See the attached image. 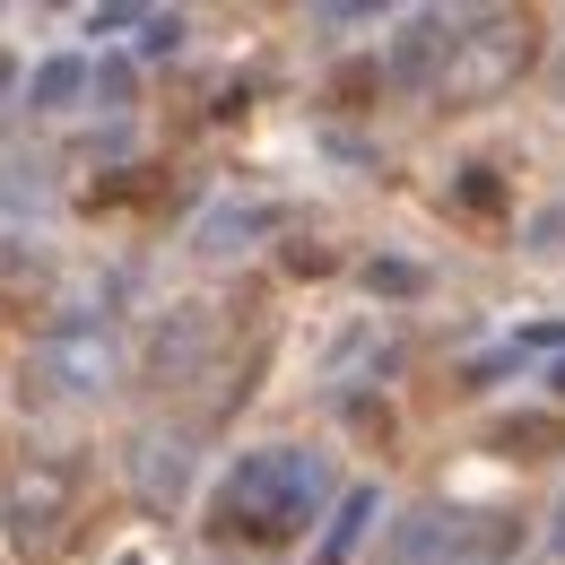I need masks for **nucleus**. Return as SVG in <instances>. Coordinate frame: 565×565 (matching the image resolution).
I'll use <instances>...</instances> for the list:
<instances>
[{
	"instance_id": "17",
	"label": "nucleus",
	"mask_w": 565,
	"mask_h": 565,
	"mask_svg": "<svg viewBox=\"0 0 565 565\" xmlns=\"http://www.w3.org/2000/svg\"><path fill=\"white\" fill-rule=\"evenodd\" d=\"M374 87H383V62H349V71L331 78V96H340L349 114H365V96H374Z\"/></svg>"
},
{
	"instance_id": "26",
	"label": "nucleus",
	"mask_w": 565,
	"mask_h": 565,
	"mask_svg": "<svg viewBox=\"0 0 565 565\" xmlns=\"http://www.w3.org/2000/svg\"><path fill=\"white\" fill-rule=\"evenodd\" d=\"M557 87H565V71H557Z\"/></svg>"
},
{
	"instance_id": "25",
	"label": "nucleus",
	"mask_w": 565,
	"mask_h": 565,
	"mask_svg": "<svg viewBox=\"0 0 565 565\" xmlns=\"http://www.w3.org/2000/svg\"><path fill=\"white\" fill-rule=\"evenodd\" d=\"M122 565H140V557H122Z\"/></svg>"
},
{
	"instance_id": "18",
	"label": "nucleus",
	"mask_w": 565,
	"mask_h": 565,
	"mask_svg": "<svg viewBox=\"0 0 565 565\" xmlns=\"http://www.w3.org/2000/svg\"><path fill=\"white\" fill-rule=\"evenodd\" d=\"M96 96H105V114H131V96H140V71H131V62H105V71H96Z\"/></svg>"
},
{
	"instance_id": "2",
	"label": "nucleus",
	"mask_w": 565,
	"mask_h": 565,
	"mask_svg": "<svg viewBox=\"0 0 565 565\" xmlns=\"http://www.w3.org/2000/svg\"><path fill=\"white\" fill-rule=\"evenodd\" d=\"M540 62V18H522V9H479L470 26H461V44H452V71H444V105H495V96H513L522 71Z\"/></svg>"
},
{
	"instance_id": "15",
	"label": "nucleus",
	"mask_w": 565,
	"mask_h": 565,
	"mask_svg": "<svg viewBox=\"0 0 565 565\" xmlns=\"http://www.w3.org/2000/svg\"><path fill=\"white\" fill-rule=\"evenodd\" d=\"M426 270L418 262H365V296H418Z\"/></svg>"
},
{
	"instance_id": "1",
	"label": "nucleus",
	"mask_w": 565,
	"mask_h": 565,
	"mask_svg": "<svg viewBox=\"0 0 565 565\" xmlns=\"http://www.w3.org/2000/svg\"><path fill=\"white\" fill-rule=\"evenodd\" d=\"M322 495H331L322 452H305V444L244 452L210 495V540L217 548H287V540H305V522H322Z\"/></svg>"
},
{
	"instance_id": "5",
	"label": "nucleus",
	"mask_w": 565,
	"mask_h": 565,
	"mask_svg": "<svg viewBox=\"0 0 565 565\" xmlns=\"http://www.w3.org/2000/svg\"><path fill=\"white\" fill-rule=\"evenodd\" d=\"M122 479H131V495H140L148 513H174V504L192 495V435H174V426H140L131 452H122Z\"/></svg>"
},
{
	"instance_id": "22",
	"label": "nucleus",
	"mask_w": 565,
	"mask_h": 565,
	"mask_svg": "<svg viewBox=\"0 0 565 565\" xmlns=\"http://www.w3.org/2000/svg\"><path fill=\"white\" fill-rule=\"evenodd\" d=\"M9 87H18V62H9V53H0V96H9Z\"/></svg>"
},
{
	"instance_id": "14",
	"label": "nucleus",
	"mask_w": 565,
	"mask_h": 565,
	"mask_svg": "<svg viewBox=\"0 0 565 565\" xmlns=\"http://www.w3.org/2000/svg\"><path fill=\"white\" fill-rule=\"evenodd\" d=\"M452 201H461L470 217H504V174H495V166H461Z\"/></svg>"
},
{
	"instance_id": "8",
	"label": "nucleus",
	"mask_w": 565,
	"mask_h": 565,
	"mask_svg": "<svg viewBox=\"0 0 565 565\" xmlns=\"http://www.w3.org/2000/svg\"><path fill=\"white\" fill-rule=\"evenodd\" d=\"M383 565H452V513H435V504H426V513H401Z\"/></svg>"
},
{
	"instance_id": "23",
	"label": "nucleus",
	"mask_w": 565,
	"mask_h": 565,
	"mask_svg": "<svg viewBox=\"0 0 565 565\" xmlns=\"http://www.w3.org/2000/svg\"><path fill=\"white\" fill-rule=\"evenodd\" d=\"M548 392H557V401H565V356H557V365H548Z\"/></svg>"
},
{
	"instance_id": "12",
	"label": "nucleus",
	"mask_w": 565,
	"mask_h": 565,
	"mask_svg": "<svg viewBox=\"0 0 565 565\" xmlns=\"http://www.w3.org/2000/svg\"><path fill=\"white\" fill-rule=\"evenodd\" d=\"M365 522H374V488H349L340 513H331V531H322V548H313V565H349L356 540H365Z\"/></svg>"
},
{
	"instance_id": "7",
	"label": "nucleus",
	"mask_w": 565,
	"mask_h": 565,
	"mask_svg": "<svg viewBox=\"0 0 565 565\" xmlns=\"http://www.w3.org/2000/svg\"><path fill=\"white\" fill-rule=\"evenodd\" d=\"M201 356H210V313H201V305H174V313L148 331V374H157V383L201 374Z\"/></svg>"
},
{
	"instance_id": "16",
	"label": "nucleus",
	"mask_w": 565,
	"mask_h": 565,
	"mask_svg": "<svg viewBox=\"0 0 565 565\" xmlns=\"http://www.w3.org/2000/svg\"><path fill=\"white\" fill-rule=\"evenodd\" d=\"M183 35H192V18H183V9H148V18H140V53H174Z\"/></svg>"
},
{
	"instance_id": "4",
	"label": "nucleus",
	"mask_w": 565,
	"mask_h": 565,
	"mask_svg": "<svg viewBox=\"0 0 565 565\" xmlns=\"http://www.w3.org/2000/svg\"><path fill=\"white\" fill-rule=\"evenodd\" d=\"M114 340L105 331H53L44 349L26 356V374H18V401L26 409H53V401H96L105 383H114Z\"/></svg>"
},
{
	"instance_id": "24",
	"label": "nucleus",
	"mask_w": 565,
	"mask_h": 565,
	"mask_svg": "<svg viewBox=\"0 0 565 565\" xmlns=\"http://www.w3.org/2000/svg\"><path fill=\"white\" fill-rule=\"evenodd\" d=\"M557 548H565V513H557Z\"/></svg>"
},
{
	"instance_id": "3",
	"label": "nucleus",
	"mask_w": 565,
	"mask_h": 565,
	"mask_svg": "<svg viewBox=\"0 0 565 565\" xmlns=\"http://www.w3.org/2000/svg\"><path fill=\"white\" fill-rule=\"evenodd\" d=\"M71 504H78V470L71 461H18L9 470V488H0V522H9V540H18V557H53L62 548V531H71Z\"/></svg>"
},
{
	"instance_id": "6",
	"label": "nucleus",
	"mask_w": 565,
	"mask_h": 565,
	"mask_svg": "<svg viewBox=\"0 0 565 565\" xmlns=\"http://www.w3.org/2000/svg\"><path fill=\"white\" fill-rule=\"evenodd\" d=\"M452 44H461V26H452V18H435V9H409V18L392 26L383 78H392V87H444V71H452Z\"/></svg>"
},
{
	"instance_id": "10",
	"label": "nucleus",
	"mask_w": 565,
	"mask_h": 565,
	"mask_svg": "<svg viewBox=\"0 0 565 565\" xmlns=\"http://www.w3.org/2000/svg\"><path fill=\"white\" fill-rule=\"evenodd\" d=\"M504 461H548L565 444V418H548V409H531V418H495V435H488Z\"/></svg>"
},
{
	"instance_id": "20",
	"label": "nucleus",
	"mask_w": 565,
	"mask_h": 565,
	"mask_svg": "<svg viewBox=\"0 0 565 565\" xmlns=\"http://www.w3.org/2000/svg\"><path fill=\"white\" fill-rule=\"evenodd\" d=\"M349 426L365 444H392V409H383V401H349Z\"/></svg>"
},
{
	"instance_id": "13",
	"label": "nucleus",
	"mask_w": 565,
	"mask_h": 565,
	"mask_svg": "<svg viewBox=\"0 0 565 565\" xmlns=\"http://www.w3.org/2000/svg\"><path fill=\"white\" fill-rule=\"evenodd\" d=\"M270 226H279V210H217L210 226H201V253L226 262V253H244V244H253V235H270Z\"/></svg>"
},
{
	"instance_id": "21",
	"label": "nucleus",
	"mask_w": 565,
	"mask_h": 565,
	"mask_svg": "<svg viewBox=\"0 0 565 565\" xmlns=\"http://www.w3.org/2000/svg\"><path fill=\"white\" fill-rule=\"evenodd\" d=\"M522 349H565V322H540V331H522Z\"/></svg>"
},
{
	"instance_id": "19",
	"label": "nucleus",
	"mask_w": 565,
	"mask_h": 565,
	"mask_svg": "<svg viewBox=\"0 0 565 565\" xmlns=\"http://www.w3.org/2000/svg\"><path fill=\"white\" fill-rule=\"evenodd\" d=\"M279 262L296 270V279H331V270H340V253H331V244H287Z\"/></svg>"
},
{
	"instance_id": "9",
	"label": "nucleus",
	"mask_w": 565,
	"mask_h": 565,
	"mask_svg": "<svg viewBox=\"0 0 565 565\" xmlns=\"http://www.w3.org/2000/svg\"><path fill=\"white\" fill-rule=\"evenodd\" d=\"M87 87H96V71L71 62V53H53V62H35V71H26V105H35V114H62V105L87 96Z\"/></svg>"
},
{
	"instance_id": "11",
	"label": "nucleus",
	"mask_w": 565,
	"mask_h": 565,
	"mask_svg": "<svg viewBox=\"0 0 565 565\" xmlns=\"http://www.w3.org/2000/svg\"><path fill=\"white\" fill-rule=\"evenodd\" d=\"M513 540H522V522H513V513H452V557H470V565L504 557Z\"/></svg>"
}]
</instances>
